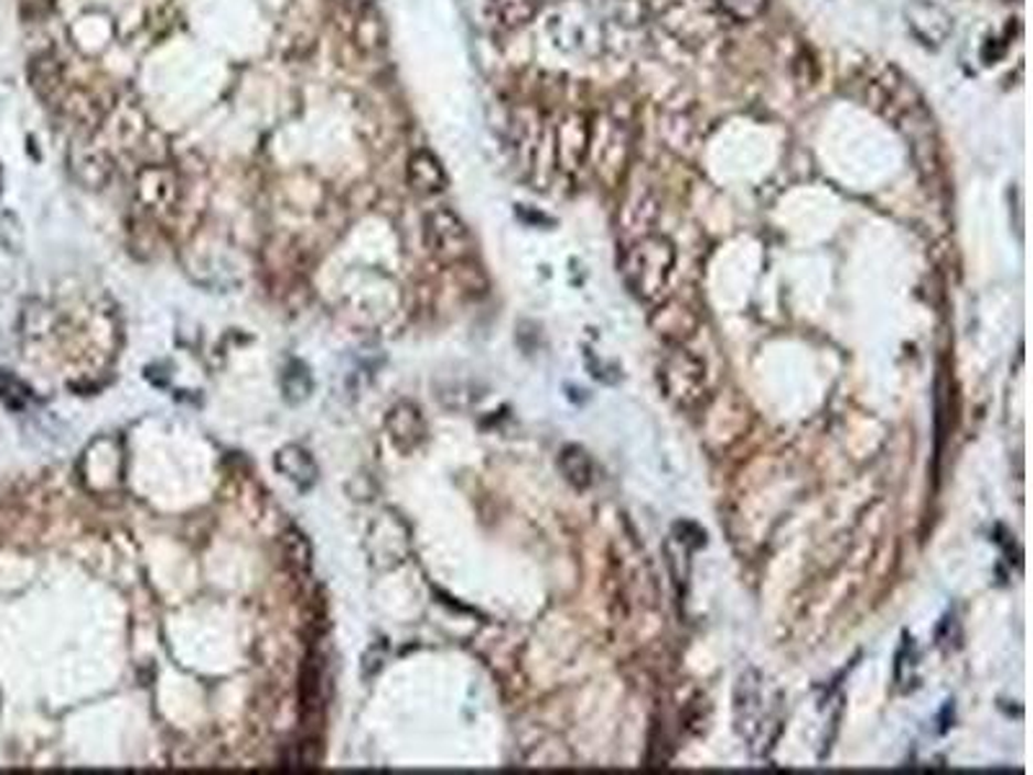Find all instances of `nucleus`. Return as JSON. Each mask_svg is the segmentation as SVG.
<instances>
[{
    "mask_svg": "<svg viewBox=\"0 0 1033 775\" xmlns=\"http://www.w3.org/2000/svg\"><path fill=\"white\" fill-rule=\"evenodd\" d=\"M282 551H284V559H288V563L298 571V574H305V571H311V567H313V548H311V540L305 538L303 530H298V528L284 530Z\"/></svg>",
    "mask_w": 1033,
    "mask_h": 775,
    "instance_id": "nucleus-17",
    "label": "nucleus"
},
{
    "mask_svg": "<svg viewBox=\"0 0 1033 775\" xmlns=\"http://www.w3.org/2000/svg\"><path fill=\"white\" fill-rule=\"evenodd\" d=\"M904 13H907L910 32L915 34L925 47H940V44L954 34L951 13H946L940 6L930 3V0H910Z\"/></svg>",
    "mask_w": 1033,
    "mask_h": 775,
    "instance_id": "nucleus-8",
    "label": "nucleus"
},
{
    "mask_svg": "<svg viewBox=\"0 0 1033 775\" xmlns=\"http://www.w3.org/2000/svg\"><path fill=\"white\" fill-rule=\"evenodd\" d=\"M0 240L9 251H21V244H24V230H21L19 217L13 213H6L0 217Z\"/></svg>",
    "mask_w": 1033,
    "mask_h": 775,
    "instance_id": "nucleus-20",
    "label": "nucleus"
},
{
    "mask_svg": "<svg viewBox=\"0 0 1033 775\" xmlns=\"http://www.w3.org/2000/svg\"><path fill=\"white\" fill-rule=\"evenodd\" d=\"M715 6L734 21H752L767 9V0H715Z\"/></svg>",
    "mask_w": 1033,
    "mask_h": 775,
    "instance_id": "nucleus-18",
    "label": "nucleus"
},
{
    "mask_svg": "<svg viewBox=\"0 0 1033 775\" xmlns=\"http://www.w3.org/2000/svg\"><path fill=\"white\" fill-rule=\"evenodd\" d=\"M406 182L417 194H424V197H434V194H442L448 190V171L440 158H437L432 150L419 148L409 155V163H406Z\"/></svg>",
    "mask_w": 1033,
    "mask_h": 775,
    "instance_id": "nucleus-11",
    "label": "nucleus"
},
{
    "mask_svg": "<svg viewBox=\"0 0 1033 775\" xmlns=\"http://www.w3.org/2000/svg\"><path fill=\"white\" fill-rule=\"evenodd\" d=\"M367 553H369V563L375 569H394L398 563H403L406 556H409V528L396 512H383V515L375 517V523L369 525L367 532Z\"/></svg>",
    "mask_w": 1033,
    "mask_h": 775,
    "instance_id": "nucleus-3",
    "label": "nucleus"
},
{
    "mask_svg": "<svg viewBox=\"0 0 1033 775\" xmlns=\"http://www.w3.org/2000/svg\"><path fill=\"white\" fill-rule=\"evenodd\" d=\"M558 469H561L563 476L571 486L577 488H587L594 478V469H592V458L587 455V450L579 445H569L563 448L561 458H558Z\"/></svg>",
    "mask_w": 1033,
    "mask_h": 775,
    "instance_id": "nucleus-15",
    "label": "nucleus"
},
{
    "mask_svg": "<svg viewBox=\"0 0 1033 775\" xmlns=\"http://www.w3.org/2000/svg\"><path fill=\"white\" fill-rule=\"evenodd\" d=\"M336 6H338V9H344L354 19L359 11H365L367 6H373V0H336Z\"/></svg>",
    "mask_w": 1033,
    "mask_h": 775,
    "instance_id": "nucleus-21",
    "label": "nucleus"
},
{
    "mask_svg": "<svg viewBox=\"0 0 1033 775\" xmlns=\"http://www.w3.org/2000/svg\"><path fill=\"white\" fill-rule=\"evenodd\" d=\"M386 659H388V642L386 638H378V642L369 644L365 654H362V677H365V680H373V677L383 669V665H386Z\"/></svg>",
    "mask_w": 1033,
    "mask_h": 775,
    "instance_id": "nucleus-19",
    "label": "nucleus"
},
{
    "mask_svg": "<svg viewBox=\"0 0 1033 775\" xmlns=\"http://www.w3.org/2000/svg\"><path fill=\"white\" fill-rule=\"evenodd\" d=\"M67 163H71V174L75 182L88 192L104 190L111 182V174H115L111 155L88 138L73 140L71 150H67Z\"/></svg>",
    "mask_w": 1033,
    "mask_h": 775,
    "instance_id": "nucleus-6",
    "label": "nucleus"
},
{
    "mask_svg": "<svg viewBox=\"0 0 1033 775\" xmlns=\"http://www.w3.org/2000/svg\"><path fill=\"white\" fill-rule=\"evenodd\" d=\"M542 0H492V17L504 29H523L538 17Z\"/></svg>",
    "mask_w": 1033,
    "mask_h": 775,
    "instance_id": "nucleus-14",
    "label": "nucleus"
},
{
    "mask_svg": "<svg viewBox=\"0 0 1033 775\" xmlns=\"http://www.w3.org/2000/svg\"><path fill=\"white\" fill-rule=\"evenodd\" d=\"M29 86L36 94V99L44 104H60L65 99L67 92V80H65V67L60 60L52 55V52H40L29 60Z\"/></svg>",
    "mask_w": 1033,
    "mask_h": 775,
    "instance_id": "nucleus-9",
    "label": "nucleus"
},
{
    "mask_svg": "<svg viewBox=\"0 0 1033 775\" xmlns=\"http://www.w3.org/2000/svg\"><path fill=\"white\" fill-rule=\"evenodd\" d=\"M675 269V246L665 236H646L623 256V277L633 295L656 303L667 292Z\"/></svg>",
    "mask_w": 1033,
    "mask_h": 775,
    "instance_id": "nucleus-2",
    "label": "nucleus"
},
{
    "mask_svg": "<svg viewBox=\"0 0 1033 775\" xmlns=\"http://www.w3.org/2000/svg\"><path fill=\"white\" fill-rule=\"evenodd\" d=\"M556 142L558 161L563 163V169H577L592 148V127L587 122V117L574 111V115L563 119L561 127H558Z\"/></svg>",
    "mask_w": 1033,
    "mask_h": 775,
    "instance_id": "nucleus-12",
    "label": "nucleus"
},
{
    "mask_svg": "<svg viewBox=\"0 0 1033 775\" xmlns=\"http://www.w3.org/2000/svg\"><path fill=\"white\" fill-rule=\"evenodd\" d=\"M736 726L752 747H771L781 732L783 698L757 669H746L736 685Z\"/></svg>",
    "mask_w": 1033,
    "mask_h": 775,
    "instance_id": "nucleus-1",
    "label": "nucleus"
},
{
    "mask_svg": "<svg viewBox=\"0 0 1033 775\" xmlns=\"http://www.w3.org/2000/svg\"><path fill=\"white\" fill-rule=\"evenodd\" d=\"M275 469L282 473L292 486L300 488V492H311V488L319 484L321 476L315 458L300 445L279 448L275 455Z\"/></svg>",
    "mask_w": 1033,
    "mask_h": 775,
    "instance_id": "nucleus-13",
    "label": "nucleus"
},
{
    "mask_svg": "<svg viewBox=\"0 0 1033 775\" xmlns=\"http://www.w3.org/2000/svg\"><path fill=\"white\" fill-rule=\"evenodd\" d=\"M313 394V375L303 363H290L282 373V396L284 401L298 406L311 398Z\"/></svg>",
    "mask_w": 1033,
    "mask_h": 775,
    "instance_id": "nucleus-16",
    "label": "nucleus"
},
{
    "mask_svg": "<svg viewBox=\"0 0 1033 775\" xmlns=\"http://www.w3.org/2000/svg\"><path fill=\"white\" fill-rule=\"evenodd\" d=\"M661 380H665L669 398H675L685 409L698 403L700 394L706 390L703 365L692 355H688V352H677V355L667 357L665 370H661Z\"/></svg>",
    "mask_w": 1033,
    "mask_h": 775,
    "instance_id": "nucleus-7",
    "label": "nucleus"
},
{
    "mask_svg": "<svg viewBox=\"0 0 1033 775\" xmlns=\"http://www.w3.org/2000/svg\"><path fill=\"white\" fill-rule=\"evenodd\" d=\"M388 438L401 453L417 450L427 438V421L421 417L419 406L411 401H398L386 417Z\"/></svg>",
    "mask_w": 1033,
    "mask_h": 775,
    "instance_id": "nucleus-10",
    "label": "nucleus"
},
{
    "mask_svg": "<svg viewBox=\"0 0 1033 775\" xmlns=\"http://www.w3.org/2000/svg\"><path fill=\"white\" fill-rule=\"evenodd\" d=\"M179 174L171 165L148 163L134 174V200L153 215H165L179 202Z\"/></svg>",
    "mask_w": 1033,
    "mask_h": 775,
    "instance_id": "nucleus-5",
    "label": "nucleus"
},
{
    "mask_svg": "<svg viewBox=\"0 0 1033 775\" xmlns=\"http://www.w3.org/2000/svg\"><path fill=\"white\" fill-rule=\"evenodd\" d=\"M424 244L437 259H463L471 248V230L450 207H434L424 215Z\"/></svg>",
    "mask_w": 1033,
    "mask_h": 775,
    "instance_id": "nucleus-4",
    "label": "nucleus"
}]
</instances>
